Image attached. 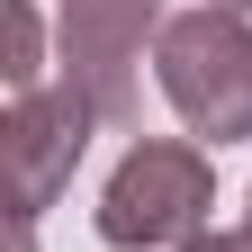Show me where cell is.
<instances>
[{
	"instance_id": "obj_1",
	"label": "cell",
	"mask_w": 252,
	"mask_h": 252,
	"mask_svg": "<svg viewBox=\"0 0 252 252\" xmlns=\"http://www.w3.org/2000/svg\"><path fill=\"white\" fill-rule=\"evenodd\" d=\"M207 216H216V153L198 135H135L99 180L90 225L108 252H180L207 234Z\"/></svg>"
},
{
	"instance_id": "obj_2",
	"label": "cell",
	"mask_w": 252,
	"mask_h": 252,
	"mask_svg": "<svg viewBox=\"0 0 252 252\" xmlns=\"http://www.w3.org/2000/svg\"><path fill=\"white\" fill-rule=\"evenodd\" d=\"M153 81H162L171 117L207 153H225L252 135V18L234 9H171L162 45H153Z\"/></svg>"
},
{
	"instance_id": "obj_3",
	"label": "cell",
	"mask_w": 252,
	"mask_h": 252,
	"mask_svg": "<svg viewBox=\"0 0 252 252\" xmlns=\"http://www.w3.org/2000/svg\"><path fill=\"white\" fill-rule=\"evenodd\" d=\"M171 0H54V63L99 126H135L144 108V45H162Z\"/></svg>"
},
{
	"instance_id": "obj_4",
	"label": "cell",
	"mask_w": 252,
	"mask_h": 252,
	"mask_svg": "<svg viewBox=\"0 0 252 252\" xmlns=\"http://www.w3.org/2000/svg\"><path fill=\"white\" fill-rule=\"evenodd\" d=\"M90 135H99V108L81 99V90H27V99H9V117H0V162H9V225H36V216L72 189Z\"/></svg>"
},
{
	"instance_id": "obj_5",
	"label": "cell",
	"mask_w": 252,
	"mask_h": 252,
	"mask_svg": "<svg viewBox=\"0 0 252 252\" xmlns=\"http://www.w3.org/2000/svg\"><path fill=\"white\" fill-rule=\"evenodd\" d=\"M0 18H9V99H27V90H54L45 81V18H36V0H0Z\"/></svg>"
},
{
	"instance_id": "obj_6",
	"label": "cell",
	"mask_w": 252,
	"mask_h": 252,
	"mask_svg": "<svg viewBox=\"0 0 252 252\" xmlns=\"http://www.w3.org/2000/svg\"><path fill=\"white\" fill-rule=\"evenodd\" d=\"M180 252H252V225H207L198 243H180Z\"/></svg>"
},
{
	"instance_id": "obj_7",
	"label": "cell",
	"mask_w": 252,
	"mask_h": 252,
	"mask_svg": "<svg viewBox=\"0 0 252 252\" xmlns=\"http://www.w3.org/2000/svg\"><path fill=\"white\" fill-rule=\"evenodd\" d=\"M207 9H234V18H252V0H207Z\"/></svg>"
},
{
	"instance_id": "obj_8",
	"label": "cell",
	"mask_w": 252,
	"mask_h": 252,
	"mask_svg": "<svg viewBox=\"0 0 252 252\" xmlns=\"http://www.w3.org/2000/svg\"><path fill=\"white\" fill-rule=\"evenodd\" d=\"M243 225H252V207H243Z\"/></svg>"
}]
</instances>
